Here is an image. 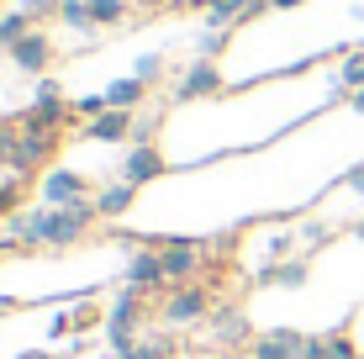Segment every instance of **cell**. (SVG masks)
Wrapping results in <instances>:
<instances>
[{
	"mask_svg": "<svg viewBox=\"0 0 364 359\" xmlns=\"http://www.w3.org/2000/svg\"><path fill=\"white\" fill-rule=\"evenodd\" d=\"M132 6H148V11H180L185 0H132Z\"/></svg>",
	"mask_w": 364,
	"mask_h": 359,
	"instance_id": "33",
	"label": "cell"
},
{
	"mask_svg": "<svg viewBox=\"0 0 364 359\" xmlns=\"http://www.w3.org/2000/svg\"><path fill=\"white\" fill-rule=\"evenodd\" d=\"M143 323H148V296L132 291V286H122L117 296H111V306H106V349L117 359H132L137 328H143Z\"/></svg>",
	"mask_w": 364,
	"mask_h": 359,
	"instance_id": "1",
	"label": "cell"
},
{
	"mask_svg": "<svg viewBox=\"0 0 364 359\" xmlns=\"http://www.w3.org/2000/svg\"><path fill=\"white\" fill-rule=\"evenodd\" d=\"M164 275L169 286H191V280H200V269H206V249L191 238H164Z\"/></svg>",
	"mask_w": 364,
	"mask_h": 359,
	"instance_id": "5",
	"label": "cell"
},
{
	"mask_svg": "<svg viewBox=\"0 0 364 359\" xmlns=\"http://www.w3.org/2000/svg\"><path fill=\"white\" fill-rule=\"evenodd\" d=\"M21 132H32V138H58V132L74 122V101H64V90H58L53 80H43L37 85V95H32V106L21 111Z\"/></svg>",
	"mask_w": 364,
	"mask_h": 359,
	"instance_id": "2",
	"label": "cell"
},
{
	"mask_svg": "<svg viewBox=\"0 0 364 359\" xmlns=\"http://www.w3.org/2000/svg\"><path fill=\"white\" fill-rule=\"evenodd\" d=\"M311 275V259H280V264H264V286H280V291H301Z\"/></svg>",
	"mask_w": 364,
	"mask_h": 359,
	"instance_id": "15",
	"label": "cell"
},
{
	"mask_svg": "<svg viewBox=\"0 0 364 359\" xmlns=\"http://www.w3.org/2000/svg\"><path fill=\"white\" fill-rule=\"evenodd\" d=\"M127 286H132V291H143V296L169 291L164 254H159V249H148V243H137V249H132V259H127Z\"/></svg>",
	"mask_w": 364,
	"mask_h": 359,
	"instance_id": "6",
	"label": "cell"
},
{
	"mask_svg": "<svg viewBox=\"0 0 364 359\" xmlns=\"http://www.w3.org/2000/svg\"><path fill=\"white\" fill-rule=\"evenodd\" d=\"M296 6H306V0H269V11H296Z\"/></svg>",
	"mask_w": 364,
	"mask_h": 359,
	"instance_id": "36",
	"label": "cell"
},
{
	"mask_svg": "<svg viewBox=\"0 0 364 359\" xmlns=\"http://www.w3.org/2000/svg\"><path fill=\"white\" fill-rule=\"evenodd\" d=\"M16 359H48V354L43 349H27V354H16Z\"/></svg>",
	"mask_w": 364,
	"mask_h": 359,
	"instance_id": "37",
	"label": "cell"
},
{
	"mask_svg": "<svg viewBox=\"0 0 364 359\" xmlns=\"http://www.w3.org/2000/svg\"><path fill=\"white\" fill-rule=\"evenodd\" d=\"M48 359H74V354H48Z\"/></svg>",
	"mask_w": 364,
	"mask_h": 359,
	"instance_id": "39",
	"label": "cell"
},
{
	"mask_svg": "<svg viewBox=\"0 0 364 359\" xmlns=\"http://www.w3.org/2000/svg\"><path fill=\"white\" fill-rule=\"evenodd\" d=\"M296 238L306 243V249H322V243L333 238V227H328V222H301V232H296Z\"/></svg>",
	"mask_w": 364,
	"mask_h": 359,
	"instance_id": "27",
	"label": "cell"
},
{
	"mask_svg": "<svg viewBox=\"0 0 364 359\" xmlns=\"http://www.w3.org/2000/svg\"><path fill=\"white\" fill-rule=\"evenodd\" d=\"M58 21L74 32H90L95 27V16H90V0H58Z\"/></svg>",
	"mask_w": 364,
	"mask_h": 359,
	"instance_id": "20",
	"label": "cell"
},
{
	"mask_svg": "<svg viewBox=\"0 0 364 359\" xmlns=\"http://www.w3.org/2000/svg\"><path fill=\"white\" fill-rule=\"evenodd\" d=\"M100 111H111L106 95H85V101H74V122H95Z\"/></svg>",
	"mask_w": 364,
	"mask_h": 359,
	"instance_id": "29",
	"label": "cell"
},
{
	"mask_svg": "<svg viewBox=\"0 0 364 359\" xmlns=\"http://www.w3.org/2000/svg\"><path fill=\"white\" fill-rule=\"evenodd\" d=\"M132 111H100V117L95 122H85V127H80V138L85 143H127L132 138Z\"/></svg>",
	"mask_w": 364,
	"mask_h": 359,
	"instance_id": "9",
	"label": "cell"
},
{
	"mask_svg": "<svg viewBox=\"0 0 364 359\" xmlns=\"http://www.w3.org/2000/svg\"><path fill=\"white\" fill-rule=\"evenodd\" d=\"M21 138H27V132H21V122L16 117H6L0 122V164H16V154H21Z\"/></svg>",
	"mask_w": 364,
	"mask_h": 359,
	"instance_id": "19",
	"label": "cell"
},
{
	"mask_svg": "<svg viewBox=\"0 0 364 359\" xmlns=\"http://www.w3.org/2000/svg\"><path fill=\"white\" fill-rule=\"evenodd\" d=\"M328 359H359V343L348 333H328Z\"/></svg>",
	"mask_w": 364,
	"mask_h": 359,
	"instance_id": "28",
	"label": "cell"
},
{
	"mask_svg": "<svg viewBox=\"0 0 364 359\" xmlns=\"http://www.w3.org/2000/svg\"><path fill=\"white\" fill-rule=\"evenodd\" d=\"M148 90H154V85H143L137 74H127V80H111L100 95H106V106H111V111H137V106L148 101Z\"/></svg>",
	"mask_w": 364,
	"mask_h": 359,
	"instance_id": "13",
	"label": "cell"
},
{
	"mask_svg": "<svg viewBox=\"0 0 364 359\" xmlns=\"http://www.w3.org/2000/svg\"><path fill=\"white\" fill-rule=\"evenodd\" d=\"M211 333H217V343H248V317L237 312V306H217L211 312Z\"/></svg>",
	"mask_w": 364,
	"mask_h": 359,
	"instance_id": "16",
	"label": "cell"
},
{
	"mask_svg": "<svg viewBox=\"0 0 364 359\" xmlns=\"http://www.w3.org/2000/svg\"><path fill=\"white\" fill-rule=\"evenodd\" d=\"M127 11H132V0H90L95 27H117V21H127Z\"/></svg>",
	"mask_w": 364,
	"mask_h": 359,
	"instance_id": "23",
	"label": "cell"
},
{
	"mask_svg": "<svg viewBox=\"0 0 364 359\" xmlns=\"http://www.w3.org/2000/svg\"><path fill=\"white\" fill-rule=\"evenodd\" d=\"M132 201H137V185H127V180H111V185H100V191H95V212H100V222L127 217Z\"/></svg>",
	"mask_w": 364,
	"mask_h": 359,
	"instance_id": "11",
	"label": "cell"
},
{
	"mask_svg": "<svg viewBox=\"0 0 364 359\" xmlns=\"http://www.w3.org/2000/svg\"><path fill=\"white\" fill-rule=\"evenodd\" d=\"M11 64H16L21 74H48V64H53V43H48V32H27L16 48H11Z\"/></svg>",
	"mask_w": 364,
	"mask_h": 359,
	"instance_id": "10",
	"label": "cell"
},
{
	"mask_svg": "<svg viewBox=\"0 0 364 359\" xmlns=\"http://www.w3.org/2000/svg\"><path fill=\"white\" fill-rule=\"evenodd\" d=\"M58 154V138H21V154H16V164H11V175H37V169L48 164V159Z\"/></svg>",
	"mask_w": 364,
	"mask_h": 359,
	"instance_id": "14",
	"label": "cell"
},
{
	"mask_svg": "<svg viewBox=\"0 0 364 359\" xmlns=\"http://www.w3.org/2000/svg\"><path fill=\"white\" fill-rule=\"evenodd\" d=\"M211 312H217V306H211V286H200V280H191V286H169L164 301H159V317H164L169 328L206 323Z\"/></svg>",
	"mask_w": 364,
	"mask_h": 359,
	"instance_id": "3",
	"label": "cell"
},
{
	"mask_svg": "<svg viewBox=\"0 0 364 359\" xmlns=\"http://www.w3.org/2000/svg\"><path fill=\"white\" fill-rule=\"evenodd\" d=\"M343 185H348L354 195H364V164H359V169H348V175H343Z\"/></svg>",
	"mask_w": 364,
	"mask_h": 359,
	"instance_id": "34",
	"label": "cell"
},
{
	"mask_svg": "<svg viewBox=\"0 0 364 359\" xmlns=\"http://www.w3.org/2000/svg\"><path fill=\"white\" fill-rule=\"evenodd\" d=\"M348 111H354V117H364V90H354V95H348Z\"/></svg>",
	"mask_w": 364,
	"mask_h": 359,
	"instance_id": "35",
	"label": "cell"
},
{
	"mask_svg": "<svg viewBox=\"0 0 364 359\" xmlns=\"http://www.w3.org/2000/svg\"><path fill=\"white\" fill-rule=\"evenodd\" d=\"M354 238H359V243H364V217H359V222H354Z\"/></svg>",
	"mask_w": 364,
	"mask_h": 359,
	"instance_id": "38",
	"label": "cell"
},
{
	"mask_svg": "<svg viewBox=\"0 0 364 359\" xmlns=\"http://www.w3.org/2000/svg\"><path fill=\"white\" fill-rule=\"evenodd\" d=\"M174 349H180V343H174L169 333H148V338H137L132 359H174Z\"/></svg>",
	"mask_w": 364,
	"mask_h": 359,
	"instance_id": "21",
	"label": "cell"
},
{
	"mask_svg": "<svg viewBox=\"0 0 364 359\" xmlns=\"http://www.w3.org/2000/svg\"><path fill=\"white\" fill-rule=\"evenodd\" d=\"M228 90V80H222L217 58H196V64H185V74L174 80V101H211V95Z\"/></svg>",
	"mask_w": 364,
	"mask_h": 359,
	"instance_id": "4",
	"label": "cell"
},
{
	"mask_svg": "<svg viewBox=\"0 0 364 359\" xmlns=\"http://www.w3.org/2000/svg\"><path fill=\"white\" fill-rule=\"evenodd\" d=\"M222 43H228V32H206V37H200V58H217Z\"/></svg>",
	"mask_w": 364,
	"mask_h": 359,
	"instance_id": "30",
	"label": "cell"
},
{
	"mask_svg": "<svg viewBox=\"0 0 364 359\" xmlns=\"http://www.w3.org/2000/svg\"><path fill=\"white\" fill-rule=\"evenodd\" d=\"M27 32H37V21L27 16V11H6V16H0V48H16L21 43V37H27Z\"/></svg>",
	"mask_w": 364,
	"mask_h": 359,
	"instance_id": "18",
	"label": "cell"
},
{
	"mask_svg": "<svg viewBox=\"0 0 364 359\" xmlns=\"http://www.w3.org/2000/svg\"><path fill=\"white\" fill-rule=\"evenodd\" d=\"M301 238H291V232H269V243H264V254H269V264H280V259H291Z\"/></svg>",
	"mask_w": 364,
	"mask_h": 359,
	"instance_id": "26",
	"label": "cell"
},
{
	"mask_svg": "<svg viewBox=\"0 0 364 359\" xmlns=\"http://www.w3.org/2000/svg\"><path fill=\"white\" fill-rule=\"evenodd\" d=\"M132 74H137L143 85H159V80H164V58H159V53H143V58L132 64Z\"/></svg>",
	"mask_w": 364,
	"mask_h": 359,
	"instance_id": "24",
	"label": "cell"
},
{
	"mask_svg": "<svg viewBox=\"0 0 364 359\" xmlns=\"http://www.w3.org/2000/svg\"><path fill=\"white\" fill-rule=\"evenodd\" d=\"M21 195H27V175H6L0 180V217H16Z\"/></svg>",
	"mask_w": 364,
	"mask_h": 359,
	"instance_id": "22",
	"label": "cell"
},
{
	"mask_svg": "<svg viewBox=\"0 0 364 359\" xmlns=\"http://www.w3.org/2000/svg\"><path fill=\"white\" fill-rule=\"evenodd\" d=\"M301 359H328V338H306V354Z\"/></svg>",
	"mask_w": 364,
	"mask_h": 359,
	"instance_id": "32",
	"label": "cell"
},
{
	"mask_svg": "<svg viewBox=\"0 0 364 359\" xmlns=\"http://www.w3.org/2000/svg\"><path fill=\"white\" fill-rule=\"evenodd\" d=\"M164 169H169V159L159 154V143L127 148V159H122V180H127V185H137V191H143V185H154L159 175H164Z\"/></svg>",
	"mask_w": 364,
	"mask_h": 359,
	"instance_id": "8",
	"label": "cell"
},
{
	"mask_svg": "<svg viewBox=\"0 0 364 359\" xmlns=\"http://www.w3.org/2000/svg\"><path fill=\"white\" fill-rule=\"evenodd\" d=\"M64 333H80V328H74V317H69V312H58L53 323H48V338H64Z\"/></svg>",
	"mask_w": 364,
	"mask_h": 359,
	"instance_id": "31",
	"label": "cell"
},
{
	"mask_svg": "<svg viewBox=\"0 0 364 359\" xmlns=\"http://www.w3.org/2000/svg\"><path fill=\"white\" fill-rule=\"evenodd\" d=\"M338 90H364V48H348L343 58H338Z\"/></svg>",
	"mask_w": 364,
	"mask_h": 359,
	"instance_id": "17",
	"label": "cell"
},
{
	"mask_svg": "<svg viewBox=\"0 0 364 359\" xmlns=\"http://www.w3.org/2000/svg\"><path fill=\"white\" fill-rule=\"evenodd\" d=\"M154 138H159V111H148V117H137V122H132V138H127V143H132V148H143V143H154Z\"/></svg>",
	"mask_w": 364,
	"mask_h": 359,
	"instance_id": "25",
	"label": "cell"
},
{
	"mask_svg": "<svg viewBox=\"0 0 364 359\" xmlns=\"http://www.w3.org/2000/svg\"><path fill=\"white\" fill-rule=\"evenodd\" d=\"M254 354H264V359H301V354H306V333L274 328V333H264V338L254 343Z\"/></svg>",
	"mask_w": 364,
	"mask_h": 359,
	"instance_id": "12",
	"label": "cell"
},
{
	"mask_svg": "<svg viewBox=\"0 0 364 359\" xmlns=\"http://www.w3.org/2000/svg\"><path fill=\"white\" fill-rule=\"evenodd\" d=\"M43 201L48 206H80V201H95L90 195V180L80 169H48L43 175Z\"/></svg>",
	"mask_w": 364,
	"mask_h": 359,
	"instance_id": "7",
	"label": "cell"
}]
</instances>
